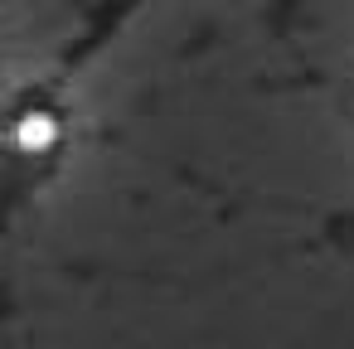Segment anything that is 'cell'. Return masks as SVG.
I'll return each instance as SVG.
<instances>
[{"mask_svg":"<svg viewBox=\"0 0 354 349\" xmlns=\"http://www.w3.org/2000/svg\"><path fill=\"white\" fill-rule=\"evenodd\" d=\"M10 141H15V151H25V155H44V151L59 146V117H54V112H25V117L15 122Z\"/></svg>","mask_w":354,"mask_h":349,"instance_id":"1","label":"cell"}]
</instances>
